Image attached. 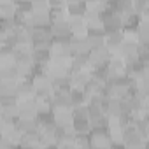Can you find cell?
<instances>
[{"label":"cell","instance_id":"obj_13","mask_svg":"<svg viewBox=\"0 0 149 149\" xmlns=\"http://www.w3.org/2000/svg\"><path fill=\"white\" fill-rule=\"evenodd\" d=\"M123 42V32H111V33H105V39H104V46L111 51V53H116L119 49Z\"/></svg>","mask_w":149,"mask_h":149},{"label":"cell","instance_id":"obj_1","mask_svg":"<svg viewBox=\"0 0 149 149\" xmlns=\"http://www.w3.org/2000/svg\"><path fill=\"white\" fill-rule=\"evenodd\" d=\"M147 146V139H142L139 130L135 128L133 123L126 125L123 128V147H128V149H142Z\"/></svg>","mask_w":149,"mask_h":149},{"label":"cell","instance_id":"obj_23","mask_svg":"<svg viewBox=\"0 0 149 149\" xmlns=\"http://www.w3.org/2000/svg\"><path fill=\"white\" fill-rule=\"evenodd\" d=\"M74 147H90L88 133H74Z\"/></svg>","mask_w":149,"mask_h":149},{"label":"cell","instance_id":"obj_11","mask_svg":"<svg viewBox=\"0 0 149 149\" xmlns=\"http://www.w3.org/2000/svg\"><path fill=\"white\" fill-rule=\"evenodd\" d=\"M104 39H105V32L104 28H88L86 32V40L90 44V47H98V46H104Z\"/></svg>","mask_w":149,"mask_h":149},{"label":"cell","instance_id":"obj_12","mask_svg":"<svg viewBox=\"0 0 149 149\" xmlns=\"http://www.w3.org/2000/svg\"><path fill=\"white\" fill-rule=\"evenodd\" d=\"M51 33H53V37H68V35H72L67 18L51 21Z\"/></svg>","mask_w":149,"mask_h":149},{"label":"cell","instance_id":"obj_25","mask_svg":"<svg viewBox=\"0 0 149 149\" xmlns=\"http://www.w3.org/2000/svg\"><path fill=\"white\" fill-rule=\"evenodd\" d=\"M132 4H133V11L140 13L146 7H149V0H132Z\"/></svg>","mask_w":149,"mask_h":149},{"label":"cell","instance_id":"obj_29","mask_svg":"<svg viewBox=\"0 0 149 149\" xmlns=\"http://www.w3.org/2000/svg\"><path fill=\"white\" fill-rule=\"evenodd\" d=\"M0 2H14V0H0Z\"/></svg>","mask_w":149,"mask_h":149},{"label":"cell","instance_id":"obj_24","mask_svg":"<svg viewBox=\"0 0 149 149\" xmlns=\"http://www.w3.org/2000/svg\"><path fill=\"white\" fill-rule=\"evenodd\" d=\"M0 46H6L9 49H14L18 46V39H16V33L14 32H9L6 37H2V40H0Z\"/></svg>","mask_w":149,"mask_h":149},{"label":"cell","instance_id":"obj_15","mask_svg":"<svg viewBox=\"0 0 149 149\" xmlns=\"http://www.w3.org/2000/svg\"><path fill=\"white\" fill-rule=\"evenodd\" d=\"M54 125L56 126H72V111L70 109H60L53 111Z\"/></svg>","mask_w":149,"mask_h":149},{"label":"cell","instance_id":"obj_16","mask_svg":"<svg viewBox=\"0 0 149 149\" xmlns=\"http://www.w3.org/2000/svg\"><path fill=\"white\" fill-rule=\"evenodd\" d=\"M86 7H88V4L84 2V0L70 2V4H65V13H67V16H83Z\"/></svg>","mask_w":149,"mask_h":149},{"label":"cell","instance_id":"obj_5","mask_svg":"<svg viewBox=\"0 0 149 149\" xmlns=\"http://www.w3.org/2000/svg\"><path fill=\"white\" fill-rule=\"evenodd\" d=\"M49 105H51V111L72 109V102H70V91H68V93L53 91V95H51V98H49Z\"/></svg>","mask_w":149,"mask_h":149},{"label":"cell","instance_id":"obj_4","mask_svg":"<svg viewBox=\"0 0 149 149\" xmlns=\"http://www.w3.org/2000/svg\"><path fill=\"white\" fill-rule=\"evenodd\" d=\"M111 56H112V53H111L105 46H98V47L90 49V53H88L90 68H97V67H100V65H105Z\"/></svg>","mask_w":149,"mask_h":149},{"label":"cell","instance_id":"obj_3","mask_svg":"<svg viewBox=\"0 0 149 149\" xmlns=\"http://www.w3.org/2000/svg\"><path fill=\"white\" fill-rule=\"evenodd\" d=\"M123 25H125V19L121 14L118 13H112L109 9H105L102 13V28L105 33H111V32H121L123 30Z\"/></svg>","mask_w":149,"mask_h":149},{"label":"cell","instance_id":"obj_14","mask_svg":"<svg viewBox=\"0 0 149 149\" xmlns=\"http://www.w3.org/2000/svg\"><path fill=\"white\" fill-rule=\"evenodd\" d=\"M32 60L37 65H47L51 60V47H32Z\"/></svg>","mask_w":149,"mask_h":149},{"label":"cell","instance_id":"obj_22","mask_svg":"<svg viewBox=\"0 0 149 149\" xmlns=\"http://www.w3.org/2000/svg\"><path fill=\"white\" fill-rule=\"evenodd\" d=\"M70 102H72V107L74 105H84L88 104V95L84 90H70Z\"/></svg>","mask_w":149,"mask_h":149},{"label":"cell","instance_id":"obj_20","mask_svg":"<svg viewBox=\"0 0 149 149\" xmlns=\"http://www.w3.org/2000/svg\"><path fill=\"white\" fill-rule=\"evenodd\" d=\"M19 74L16 65H9V67H0V81H18Z\"/></svg>","mask_w":149,"mask_h":149},{"label":"cell","instance_id":"obj_21","mask_svg":"<svg viewBox=\"0 0 149 149\" xmlns=\"http://www.w3.org/2000/svg\"><path fill=\"white\" fill-rule=\"evenodd\" d=\"M16 4L14 2H0V19H14Z\"/></svg>","mask_w":149,"mask_h":149},{"label":"cell","instance_id":"obj_28","mask_svg":"<svg viewBox=\"0 0 149 149\" xmlns=\"http://www.w3.org/2000/svg\"><path fill=\"white\" fill-rule=\"evenodd\" d=\"M4 118V112H2V107H0V119H2Z\"/></svg>","mask_w":149,"mask_h":149},{"label":"cell","instance_id":"obj_17","mask_svg":"<svg viewBox=\"0 0 149 149\" xmlns=\"http://www.w3.org/2000/svg\"><path fill=\"white\" fill-rule=\"evenodd\" d=\"M32 26H49V11H33L32 13Z\"/></svg>","mask_w":149,"mask_h":149},{"label":"cell","instance_id":"obj_10","mask_svg":"<svg viewBox=\"0 0 149 149\" xmlns=\"http://www.w3.org/2000/svg\"><path fill=\"white\" fill-rule=\"evenodd\" d=\"M67 21H68L72 35H86L88 26H86L83 16H67Z\"/></svg>","mask_w":149,"mask_h":149},{"label":"cell","instance_id":"obj_26","mask_svg":"<svg viewBox=\"0 0 149 149\" xmlns=\"http://www.w3.org/2000/svg\"><path fill=\"white\" fill-rule=\"evenodd\" d=\"M47 4L49 7H65V0H47Z\"/></svg>","mask_w":149,"mask_h":149},{"label":"cell","instance_id":"obj_9","mask_svg":"<svg viewBox=\"0 0 149 149\" xmlns=\"http://www.w3.org/2000/svg\"><path fill=\"white\" fill-rule=\"evenodd\" d=\"M18 98H32L33 97V83L30 77H18L16 81Z\"/></svg>","mask_w":149,"mask_h":149},{"label":"cell","instance_id":"obj_7","mask_svg":"<svg viewBox=\"0 0 149 149\" xmlns=\"http://www.w3.org/2000/svg\"><path fill=\"white\" fill-rule=\"evenodd\" d=\"M18 118H37V107L32 98H19L18 104Z\"/></svg>","mask_w":149,"mask_h":149},{"label":"cell","instance_id":"obj_2","mask_svg":"<svg viewBox=\"0 0 149 149\" xmlns=\"http://www.w3.org/2000/svg\"><path fill=\"white\" fill-rule=\"evenodd\" d=\"M88 137H90V147H112L107 126H91Z\"/></svg>","mask_w":149,"mask_h":149},{"label":"cell","instance_id":"obj_6","mask_svg":"<svg viewBox=\"0 0 149 149\" xmlns=\"http://www.w3.org/2000/svg\"><path fill=\"white\" fill-rule=\"evenodd\" d=\"M68 77H70V86L74 90H84L86 83L91 77V70H72Z\"/></svg>","mask_w":149,"mask_h":149},{"label":"cell","instance_id":"obj_8","mask_svg":"<svg viewBox=\"0 0 149 149\" xmlns=\"http://www.w3.org/2000/svg\"><path fill=\"white\" fill-rule=\"evenodd\" d=\"M90 44L86 40V35H70V51L72 54H88L90 53Z\"/></svg>","mask_w":149,"mask_h":149},{"label":"cell","instance_id":"obj_18","mask_svg":"<svg viewBox=\"0 0 149 149\" xmlns=\"http://www.w3.org/2000/svg\"><path fill=\"white\" fill-rule=\"evenodd\" d=\"M70 76V74H68ZM68 76H61V77H56V79H51L53 83V91H60V93H68L72 90L70 86V77Z\"/></svg>","mask_w":149,"mask_h":149},{"label":"cell","instance_id":"obj_31","mask_svg":"<svg viewBox=\"0 0 149 149\" xmlns=\"http://www.w3.org/2000/svg\"><path fill=\"white\" fill-rule=\"evenodd\" d=\"M0 140H2V132H0Z\"/></svg>","mask_w":149,"mask_h":149},{"label":"cell","instance_id":"obj_30","mask_svg":"<svg viewBox=\"0 0 149 149\" xmlns=\"http://www.w3.org/2000/svg\"><path fill=\"white\" fill-rule=\"evenodd\" d=\"M16 2H23V0H14V4H16Z\"/></svg>","mask_w":149,"mask_h":149},{"label":"cell","instance_id":"obj_27","mask_svg":"<svg viewBox=\"0 0 149 149\" xmlns=\"http://www.w3.org/2000/svg\"><path fill=\"white\" fill-rule=\"evenodd\" d=\"M67 4H70V2H79V0H65Z\"/></svg>","mask_w":149,"mask_h":149},{"label":"cell","instance_id":"obj_19","mask_svg":"<svg viewBox=\"0 0 149 149\" xmlns=\"http://www.w3.org/2000/svg\"><path fill=\"white\" fill-rule=\"evenodd\" d=\"M91 128L88 118H72V130L74 133H88Z\"/></svg>","mask_w":149,"mask_h":149}]
</instances>
